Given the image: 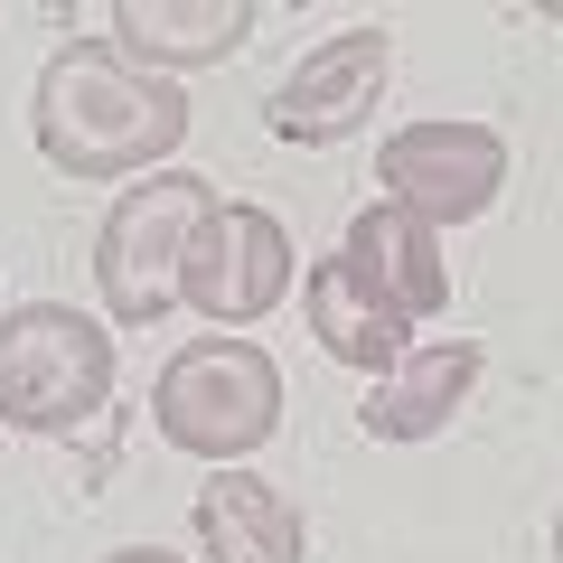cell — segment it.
<instances>
[{"label": "cell", "instance_id": "obj_6", "mask_svg": "<svg viewBox=\"0 0 563 563\" xmlns=\"http://www.w3.org/2000/svg\"><path fill=\"white\" fill-rule=\"evenodd\" d=\"M282 291H291V235H282V217H273V207L217 198V207H207V225L188 235L179 301H198L217 329H254Z\"/></svg>", "mask_w": 563, "mask_h": 563}, {"label": "cell", "instance_id": "obj_10", "mask_svg": "<svg viewBox=\"0 0 563 563\" xmlns=\"http://www.w3.org/2000/svg\"><path fill=\"white\" fill-rule=\"evenodd\" d=\"M254 38V0H122L113 10V47L132 66H225Z\"/></svg>", "mask_w": 563, "mask_h": 563}, {"label": "cell", "instance_id": "obj_4", "mask_svg": "<svg viewBox=\"0 0 563 563\" xmlns=\"http://www.w3.org/2000/svg\"><path fill=\"white\" fill-rule=\"evenodd\" d=\"M207 207H217V188L188 179V169H151L141 188L113 198V217H103V235H95V282H103V310H113L122 329L169 320L188 235L207 225Z\"/></svg>", "mask_w": 563, "mask_h": 563}, {"label": "cell", "instance_id": "obj_11", "mask_svg": "<svg viewBox=\"0 0 563 563\" xmlns=\"http://www.w3.org/2000/svg\"><path fill=\"white\" fill-rule=\"evenodd\" d=\"M470 385H479V347L470 339H432V347H404V366H385L376 395H366V432L376 442H432L451 413L470 404Z\"/></svg>", "mask_w": 563, "mask_h": 563}, {"label": "cell", "instance_id": "obj_8", "mask_svg": "<svg viewBox=\"0 0 563 563\" xmlns=\"http://www.w3.org/2000/svg\"><path fill=\"white\" fill-rule=\"evenodd\" d=\"M198 544H207V563H310V526L291 507V488L254 479V470H207Z\"/></svg>", "mask_w": 563, "mask_h": 563}, {"label": "cell", "instance_id": "obj_5", "mask_svg": "<svg viewBox=\"0 0 563 563\" xmlns=\"http://www.w3.org/2000/svg\"><path fill=\"white\" fill-rule=\"evenodd\" d=\"M376 179L395 188L404 217H422L432 235H442V225H470V217L498 207L507 141L488 132V122H413V132H395L376 151Z\"/></svg>", "mask_w": 563, "mask_h": 563}, {"label": "cell", "instance_id": "obj_13", "mask_svg": "<svg viewBox=\"0 0 563 563\" xmlns=\"http://www.w3.org/2000/svg\"><path fill=\"white\" fill-rule=\"evenodd\" d=\"M103 563H179V554H161V544H122V554H103Z\"/></svg>", "mask_w": 563, "mask_h": 563}, {"label": "cell", "instance_id": "obj_12", "mask_svg": "<svg viewBox=\"0 0 563 563\" xmlns=\"http://www.w3.org/2000/svg\"><path fill=\"white\" fill-rule=\"evenodd\" d=\"M310 329H320V347L339 366H366V376H385V366H404V339H413V320H404L395 301H385L376 282L357 273L347 254H329V263H310Z\"/></svg>", "mask_w": 563, "mask_h": 563}, {"label": "cell", "instance_id": "obj_2", "mask_svg": "<svg viewBox=\"0 0 563 563\" xmlns=\"http://www.w3.org/2000/svg\"><path fill=\"white\" fill-rule=\"evenodd\" d=\"M151 422H161V442H179V451H198V461L225 470V461L273 442L282 366L254 339H188L161 366V385H151Z\"/></svg>", "mask_w": 563, "mask_h": 563}, {"label": "cell", "instance_id": "obj_7", "mask_svg": "<svg viewBox=\"0 0 563 563\" xmlns=\"http://www.w3.org/2000/svg\"><path fill=\"white\" fill-rule=\"evenodd\" d=\"M385 76H395V38L385 29H339L273 85L263 113H273L282 141H347L385 103Z\"/></svg>", "mask_w": 563, "mask_h": 563}, {"label": "cell", "instance_id": "obj_3", "mask_svg": "<svg viewBox=\"0 0 563 563\" xmlns=\"http://www.w3.org/2000/svg\"><path fill=\"white\" fill-rule=\"evenodd\" d=\"M113 395V339L66 301L0 310V422L20 432H76Z\"/></svg>", "mask_w": 563, "mask_h": 563}, {"label": "cell", "instance_id": "obj_1", "mask_svg": "<svg viewBox=\"0 0 563 563\" xmlns=\"http://www.w3.org/2000/svg\"><path fill=\"white\" fill-rule=\"evenodd\" d=\"M38 151L66 179H132L188 141V95L151 66H132L113 38H76L38 66Z\"/></svg>", "mask_w": 563, "mask_h": 563}, {"label": "cell", "instance_id": "obj_9", "mask_svg": "<svg viewBox=\"0 0 563 563\" xmlns=\"http://www.w3.org/2000/svg\"><path fill=\"white\" fill-rule=\"evenodd\" d=\"M339 254L357 263L366 282H376V291L404 310V320H432V310H451V263H442V235H432L422 217H404L395 198L357 207V225H347Z\"/></svg>", "mask_w": 563, "mask_h": 563}]
</instances>
